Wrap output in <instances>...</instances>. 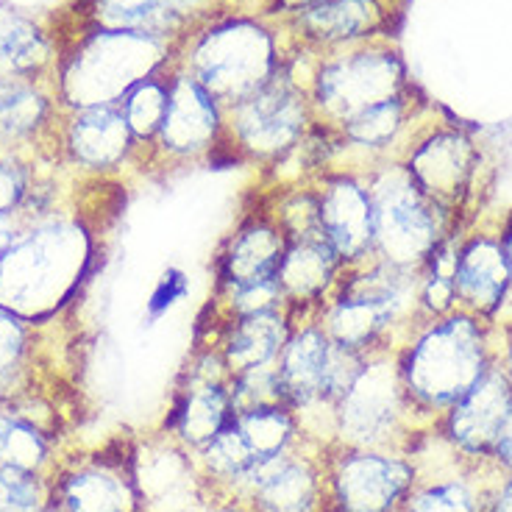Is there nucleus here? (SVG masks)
<instances>
[{
    "label": "nucleus",
    "instance_id": "obj_35",
    "mask_svg": "<svg viewBox=\"0 0 512 512\" xmlns=\"http://www.w3.org/2000/svg\"><path fill=\"white\" fill-rule=\"evenodd\" d=\"M501 371L507 373V379L512 384V326L507 329V343H504V365H501Z\"/></svg>",
    "mask_w": 512,
    "mask_h": 512
},
{
    "label": "nucleus",
    "instance_id": "obj_23",
    "mask_svg": "<svg viewBox=\"0 0 512 512\" xmlns=\"http://www.w3.org/2000/svg\"><path fill=\"white\" fill-rule=\"evenodd\" d=\"M173 64H176V59L165 64L162 70H156L154 76L142 78L140 84L120 101V112H123L134 140L140 145V154L154 145L156 134L162 128V120H165L167 101H170Z\"/></svg>",
    "mask_w": 512,
    "mask_h": 512
},
{
    "label": "nucleus",
    "instance_id": "obj_6",
    "mask_svg": "<svg viewBox=\"0 0 512 512\" xmlns=\"http://www.w3.org/2000/svg\"><path fill=\"white\" fill-rule=\"evenodd\" d=\"M293 332L279 357L287 407L298 415L307 410H332L346 393L368 357L334 343L315 318V312H293Z\"/></svg>",
    "mask_w": 512,
    "mask_h": 512
},
{
    "label": "nucleus",
    "instance_id": "obj_33",
    "mask_svg": "<svg viewBox=\"0 0 512 512\" xmlns=\"http://www.w3.org/2000/svg\"><path fill=\"white\" fill-rule=\"evenodd\" d=\"M490 512H512V479L501 487L499 496L493 501V507H490Z\"/></svg>",
    "mask_w": 512,
    "mask_h": 512
},
{
    "label": "nucleus",
    "instance_id": "obj_21",
    "mask_svg": "<svg viewBox=\"0 0 512 512\" xmlns=\"http://www.w3.org/2000/svg\"><path fill=\"white\" fill-rule=\"evenodd\" d=\"M343 273L346 265L332 245L326 243V237H307L287 243L279 268V284L290 307L315 312L334 293Z\"/></svg>",
    "mask_w": 512,
    "mask_h": 512
},
{
    "label": "nucleus",
    "instance_id": "obj_36",
    "mask_svg": "<svg viewBox=\"0 0 512 512\" xmlns=\"http://www.w3.org/2000/svg\"><path fill=\"white\" fill-rule=\"evenodd\" d=\"M309 3H315V0H276V6H279L284 14L295 12V9H301V6H309Z\"/></svg>",
    "mask_w": 512,
    "mask_h": 512
},
{
    "label": "nucleus",
    "instance_id": "obj_10",
    "mask_svg": "<svg viewBox=\"0 0 512 512\" xmlns=\"http://www.w3.org/2000/svg\"><path fill=\"white\" fill-rule=\"evenodd\" d=\"M76 231L64 223L37 226L28 237H17L9 254L0 262V304L3 309H23V304H45V298L62 287L70 270V256L78 254L73 245Z\"/></svg>",
    "mask_w": 512,
    "mask_h": 512
},
{
    "label": "nucleus",
    "instance_id": "obj_12",
    "mask_svg": "<svg viewBox=\"0 0 512 512\" xmlns=\"http://www.w3.org/2000/svg\"><path fill=\"white\" fill-rule=\"evenodd\" d=\"M315 181L320 231L346 268L373 259V201L365 173L326 170Z\"/></svg>",
    "mask_w": 512,
    "mask_h": 512
},
{
    "label": "nucleus",
    "instance_id": "obj_25",
    "mask_svg": "<svg viewBox=\"0 0 512 512\" xmlns=\"http://www.w3.org/2000/svg\"><path fill=\"white\" fill-rule=\"evenodd\" d=\"M70 512H126L128 487L120 476L109 471H90L76 476L67 487Z\"/></svg>",
    "mask_w": 512,
    "mask_h": 512
},
{
    "label": "nucleus",
    "instance_id": "obj_18",
    "mask_svg": "<svg viewBox=\"0 0 512 512\" xmlns=\"http://www.w3.org/2000/svg\"><path fill=\"white\" fill-rule=\"evenodd\" d=\"M510 287V265L499 237L474 234L471 240L457 245V259H454L457 309L482 320H493L504 307Z\"/></svg>",
    "mask_w": 512,
    "mask_h": 512
},
{
    "label": "nucleus",
    "instance_id": "obj_3",
    "mask_svg": "<svg viewBox=\"0 0 512 512\" xmlns=\"http://www.w3.org/2000/svg\"><path fill=\"white\" fill-rule=\"evenodd\" d=\"M187 51H176V62L229 109L248 98L284 67L276 34L248 17L212 20L204 31L184 37Z\"/></svg>",
    "mask_w": 512,
    "mask_h": 512
},
{
    "label": "nucleus",
    "instance_id": "obj_1",
    "mask_svg": "<svg viewBox=\"0 0 512 512\" xmlns=\"http://www.w3.org/2000/svg\"><path fill=\"white\" fill-rule=\"evenodd\" d=\"M487 320L454 309L443 318L423 320L398 348V373L412 404L451 410L496 362Z\"/></svg>",
    "mask_w": 512,
    "mask_h": 512
},
{
    "label": "nucleus",
    "instance_id": "obj_17",
    "mask_svg": "<svg viewBox=\"0 0 512 512\" xmlns=\"http://www.w3.org/2000/svg\"><path fill=\"white\" fill-rule=\"evenodd\" d=\"M512 429V384L501 365L490 371L451 407L448 435L468 454H496L504 435Z\"/></svg>",
    "mask_w": 512,
    "mask_h": 512
},
{
    "label": "nucleus",
    "instance_id": "obj_13",
    "mask_svg": "<svg viewBox=\"0 0 512 512\" xmlns=\"http://www.w3.org/2000/svg\"><path fill=\"white\" fill-rule=\"evenodd\" d=\"M412 482L410 462L373 448H348L332 468V496L340 512H393L410 496Z\"/></svg>",
    "mask_w": 512,
    "mask_h": 512
},
{
    "label": "nucleus",
    "instance_id": "obj_20",
    "mask_svg": "<svg viewBox=\"0 0 512 512\" xmlns=\"http://www.w3.org/2000/svg\"><path fill=\"white\" fill-rule=\"evenodd\" d=\"M67 151L84 170L109 173L140 154L120 106H90L78 109L67 126Z\"/></svg>",
    "mask_w": 512,
    "mask_h": 512
},
{
    "label": "nucleus",
    "instance_id": "obj_5",
    "mask_svg": "<svg viewBox=\"0 0 512 512\" xmlns=\"http://www.w3.org/2000/svg\"><path fill=\"white\" fill-rule=\"evenodd\" d=\"M323 56L304 84L318 126H340L373 103L404 92V64L393 51L351 45Z\"/></svg>",
    "mask_w": 512,
    "mask_h": 512
},
{
    "label": "nucleus",
    "instance_id": "obj_4",
    "mask_svg": "<svg viewBox=\"0 0 512 512\" xmlns=\"http://www.w3.org/2000/svg\"><path fill=\"white\" fill-rule=\"evenodd\" d=\"M373 201V259L423 270L448 237V215L429 201L401 162H382L365 173Z\"/></svg>",
    "mask_w": 512,
    "mask_h": 512
},
{
    "label": "nucleus",
    "instance_id": "obj_9",
    "mask_svg": "<svg viewBox=\"0 0 512 512\" xmlns=\"http://www.w3.org/2000/svg\"><path fill=\"white\" fill-rule=\"evenodd\" d=\"M412 407L398 373L396 351L373 354L365 368L334 404L337 432L351 448L382 446L398 418Z\"/></svg>",
    "mask_w": 512,
    "mask_h": 512
},
{
    "label": "nucleus",
    "instance_id": "obj_7",
    "mask_svg": "<svg viewBox=\"0 0 512 512\" xmlns=\"http://www.w3.org/2000/svg\"><path fill=\"white\" fill-rule=\"evenodd\" d=\"M176 51L179 42L170 39L101 28L90 48L78 56L76 73L67 78L73 84V103L78 109L120 106L142 78L173 62Z\"/></svg>",
    "mask_w": 512,
    "mask_h": 512
},
{
    "label": "nucleus",
    "instance_id": "obj_2",
    "mask_svg": "<svg viewBox=\"0 0 512 512\" xmlns=\"http://www.w3.org/2000/svg\"><path fill=\"white\" fill-rule=\"evenodd\" d=\"M312 128L315 115L307 87L284 62L282 70L259 90L226 109V140L212 162L223 156L226 162L273 170L301 148Z\"/></svg>",
    "mask_w": 512,
    "mask_h": 512
},
{
    "label": "nucleus",
    "instance_id": "obj_32",
    "mask_svg": "<svg viewBox=\"0 0 512 512\" xmlns=\"http://www.w3.org/2000/svg\"><path fill=\"white\" fill-rule=\"evenodd\" d=\"M14 240H17V229H14L12 218H0V262H3V256L9 254Z\"/></svg>",
    "mask_w": 512,
    "mask_h": 512
},
{
    "label": "nucleus",
    "instance_id": "obj_16",
    "mask_svg": "<svg viewBox=\"0 0 512 512\" xmlns=\"http://www.w3.org/2000/svg\"><path fill=\"white\" fill-rule=\"evenodd\" d=\"M293 309H276L248 318L218 320L198 326V343L218 348L231 376L276 365L293 332Z\"/></svg>",
    "mask_w": 512,
    "mask_h": 512
},
{
    "label": "nucleus",
    "instance_id": "obj_28",
    "mask_svg": "<svg viewBox=\"0 0 512 512\" xmlns=\"http://www.w3.org/2000/svg\"><path fill=\"white\" fill-rule=\"evenodd\" d=\"M39 485L31 471L0 468V512H39Z\"/></svg>",
    "mask_w": 512,
    "mask_h": 512
},
{
    "label": "nucleus",
    "instance_id": "obj_29",
    "mask_svg": "<svg viewBox=\"0 0 512 512\" xmlns=\"http://www.w3.org/2000/svg\"><path fill=\"white\" fill-rule=\"evenodd\" d=\"M31 192V173L28 167L12 159H0V218H12L20 212Z\"/></svg>",
    "mask_w": 512,
    "mask_h": 512
},
{
    "label": "nucleus",
    "instance_id": "obj_34",
    "mask_svg": "<svg viewBox=\"0 0 512 512\" xmlns=\"http://www.w3.org/2000/svg\"><path fill=\"white\" fill-rule=\"evenodd\" d=\"M499 240H501V248H504V256H507V265H510V276H512V215H510V220L504 223ZM507 298H510V295H507Z\"/></svg>",
    "mask_w": 512,
    "mask_h": 512
},
{
    "label": "nucleus",
    "instance_id": "obj_30",
    "mask_svg": "<svg viewBox=\"0 0 512 512\" xmlns=\"http://www.w3.org/2000/svg\"><path fill=\"white\" fill-rule=\"evenodd\" d=\"M23 354H26V326L9 309L0 307V379H6L20 365Z\"/></svg>",
    "mask_w": 512,
    "mask_h": 512
},
{
    "label": "nucleus",
    "instance_id": "obj_31",
    "mask_svg": "<svg viewBox=\"0 0 512 512\" xmlns=\"http://www.w3.org/2000/svg\"><path fill=\"white\" fill-rule=\"evenodd\" d=\"M184 293H187V279H184V273L181 270H167L165 279L159 282V287H156L154 298H151V315L154 318H159L165 309H170L176 301H181L184 298Z\"/></svg>",
    "mask_w": 512,
    "mask_h": 512
},
{
    "label": "nucleus",
    "instance_id": "obj_26",
    "mask_svg": "<svg viewBox=\"0 0 512 512\" xmlns=\"http://www.w3.org/2000/svg\"><path fill=\"white\" fill-rule=\"evenodd\" d=\"M45 53L48 51L37 28L14 26L0 31V78H20L23 73L37 70Z\"/></svg>",
    "mask_w": 512,
    "mask_h": 512
},
{
    "label": "nucleus",
    "instance_id": "obj_8",
    "mask_svg": "<svg viewBox=\"0 0 512 512\" xmlns=\"http://www.w3.org/2000/svg\"><path fill=\"white\" fill-rule=\"evenodd\" d=\"M223 140H226V109L176 62L170 76L165 120L154 145L148 148V159L162 165H195V162L212 165V159L223 148Z\"/></svg>",
    "mask_w": 512,
    "mask_h": 512
},
{
    "label": "nucleus",
    "instance_id": "obj_15",
    "mask_svg": "<svg viewBox=\"0 0 512 512\" xmlns=\"http://www.w3.org/2000/svg\"><path fill=\"white\" fill-rule=\"evenodd\" d=\"M418 190L448 215L465 201L476 176V145L457 128H437L412 145L401 159Z\"/></svg>",
    "mask_w": 512,
    "mask_h": 512
},
{
    "label": "nucleus",
    "instance_id": "obj_22",
    "mask_svg": "<svg viewBox=\"0 0 512 512\" xmlns=\"http://www.w3.org/2000/svg\"><path fill=\"white\" fill-rule=\"evenodd\" d=\"M259 512H315L320 499V482L307 462L287 451L276 460L256 468L248 482Z\"/></svg>",
    "mask_w": 512,
    "mask_h": 512
},
{
    "label": "nucleus",
    "instance_id": "obj_19",
    "mask_svg": "<svg viewBox=\"0 0 512 512\" xmlns=\"http://www.w3.org/2000/svg\"><path fill=\"white\" fill-rule=\"evenodd\" d=\"M287 17L295 37L323 53L368 42L387 20L382 0H315Z\"/></svg>",
    "mask_w": 512,
    "mask_h": 512
},
{
    "label": "nucleus",
    "instance_id": "obj_11",
    "mask_svg": "<svg viewBox=\"0 0 512 512\" xmlns=\"http://www.w3.org/2000/svg\"><path fill=\"white\" fill-rule=\"evenodd\" d=\"M195 354L184 371L170 429L190 448L209 446L234 418L231 373L220 359L218 348L195 340Z\"/></svg>",
    "mask_w": 512,
    "mask_h": 512
},
{
    "label": "nucleus",
    "instance_id": "obj_24",
    "mask_svg": "<svg viewBox=\"0 0 512 512\" xmlns=\"http://www.w3.org/2000/svg\"><path fill=\"white\" fill-rule=\"evenodd\" d=\"M48 117V101L23 78H0V142L34 137Z\"/></svg>",
    "mask_w": 512,
    "mask_h": 512
},
{
    "label": "nucleus",
    "instance_id": "obj_14",
    "mask_svg": "<svg viewBox=\"0 0 512 512\" xmlns=\"http://www.w3.org/2000/svg\"><path fill=\"white\" fill-rule=\"evenodd\" d=\"M284 251H287V234L279 226L268 201H262L220 243L218 256L212 262L215 270L212 290L279 279Z\"/></svg>",
    "mask_w": 512,
    "mask_h": 512
},
{
    "label": "nucleus",
    "instance_id": "obj_27",
    "mask_svg": "<svg viewBox=\"0 0 512 512\" xmlns=\"http://www.w3.org/2000/svg\"><path fill=\"white\" fill-rule=\"evenodd\" d=\"M404 512H479V507L462 482H437L410 490V496L404 499Z\"/></svg>",
    "mask_w": 512,
    "mask_h": 512
}]
</instances>
